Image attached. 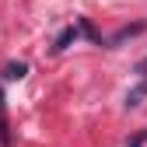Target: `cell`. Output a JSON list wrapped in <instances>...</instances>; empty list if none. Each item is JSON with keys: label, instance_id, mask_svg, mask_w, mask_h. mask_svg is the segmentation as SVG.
Returning <instances> with one entry per match:
<instances>
[{"label": "cell", "instance_id": "1", "mask_svg": "<svg viewBox=\"0 0 147 147\" xmlns=\"http://www.w3.org/2000/svg\"><path fill=\"white\" fill-rule=\"evenodd\" d=\"M144 98H147V77H144L137 88H130V91H126V109H137V105H144Z\"/></svg>", "mask_w": 147, "mask_h": 147}, {"label": "cell", "instance_id": "2", "mask_svg": "<svg viewBox=\"0 0 147 147\" xmlns=\"http://www.w3.org/2000/svg\"><path fill=\"white\" fill-rule=\"evenodd\" d=\"M0 147H11V123H7V105H4V91H0Z\"/></svg>", "mask_w": 147, "mask_h": 147}, {"label": "cell", "instance_id": "3", "mask_svg": "<svg viewBox=\"0 0 147 147\" xmlns=\"http://www.w3.org/2000/svg\"><path fill=\"white\" fill-rule=\"evenodd\" d=\"M74 39H77V25H70V28H63V32L56 35V42H53V53H63Z\"/></svg>", "mask_w": 147, "mask_h": 147}, {"label": "cell", "instance_id": "4", "mask_svg": "<svg viewBox=\"0 0 147 147\" xmlns=\"http://www.w3.org/2000/svg\"><path fill=\"white\" fill-rule=\"evenodd\" d=\"M147 25H130V28H119L112 39H109V46H119V42H126V39H133V35H140Z\"/></svg>", "mask_w": 147, "mask_h": 147}, {"label": "cell", "instance_id": "5", "mask_svg": "<svg viewBox=\"0 0 147 147\" xmlns=\"http://www.w3.org/2000/svg\"><path fill=\"white\" fill-rule=\"evenodd\" d=\"M77 32H81V35H88V39L95 42V46H105V42H102V35L95 32V25H91L88 18H81V21H77Z\"/></svg>", "mask_w": 147, "mask_h": 147}, {"label": "cell", "instance_id": "6", "mask_svg": "<svg viewBox=\"0 0 147 147\" xmlns=\"http://www.w3.org/2000/svg\"><path fill=\"white\" fill-rule=\"evenodd\" d=\"M25 74H28V63H7V67H4V77H7V81H21Z\"/></svg>", "mask_w": 147, "mask_h": 147}, {"label": "cell", "instance_id": "7", "mask_svg": "<svg viewBox=\"0 0 147 147\" xmlns=\"http://www.w3.org/2000/svg\"><path fill=\"white\" fill-rule=\"evenodd\" d=\"M144 144H147V130H144V133H137V137L126 144V147H144Z\"/></svg>", "mask_w": 147, "mask_h": 147}, {"label": "cell", "instance_id": "8", "mask_svg": "<svg viewBox=\"0 0 147 147\" xmlns=\"http://www.w3.org/2000/svg\"><path fill=\"white\" fill-rule=\"evenodd\" d=\"M133 74H140V77H147V56H144V60H140V63L133 67Z\"/></svg>", "mask_w": 147, "mask_h": 147}]
</instances>
